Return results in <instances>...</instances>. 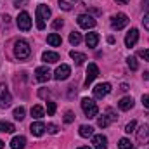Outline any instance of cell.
<instances>
[{"instance_id":"6da1fadb","label":"cell","mask_w":149,"mask_h":149,"mask_svg":"<svg viewBox=\"0 0 149 149\" xmlns=\"http://www.w3.org/2000/svg\"><path fill=\"white\" fill-rule=\"evenodd\" d=\"M30 54H31V49H30L26 40H16L14 42V56L17 59H26V57H30Z\"/></svg>"},{"instance_id":"7a4b0ae2","label":"cell","mask_w":149,"mask_h":149,"mask_svg":"<svg viewBox=\"0 0 149 149\" xmlns=\"http://www.w3.org/2000/svg\"><path fill=\"white\" fill-rule=\"evenodd\" d=\"M81 109H83V113H85L87 118H95L97 113H99L97 104H95L92 99H88V97H83V99H81Z\"/></svg>"},{"instance_id":"3957f363","label":"cell","mask_w":149,"mask_h":149,"mask_svg":"<svg viewBox=\"0 0 149 149\" xmlns=\"http://www.w3.org/2000/svg\"><path fill=\"white\" fill-rule=\"evenodd\" d=\"M50 17V9L43 3H40L37 7V28L38 30H43L45 28V19Z\"/></svg>"},{"instance_id":"277c9868","label":"cell","mask_w":149,"mask_h":149,"mask_svg":"<svg viewBox=\"0 0 149 149\" xmlns=\"http://www.w3.org/2000/svg\"><path fill=\"white\" fill-rule=\"evenodd\" d=\"M127 24H128V16L123 14V12H118L116 16L111 17V28L116 30V31H118V30H123Z\"/></svg>"},{"instance_id":"5b68a950","label":"cell","mask_w":149,"mask_h":149,"mask_svg":"<svg viewBox=\"0 0 149 149\" xmlns=\"http://www.w3.org/2000/svg\"><path fill=\"white\" fill-rule=\"evenodd\" d=\"M12 102V95L5 83H0V108H9Z\"/></svg>"},{"instance_id":"8992f818","label":"cell","mask_w":149,"mask_h":149,"mask_svg":"<svg viewBox=\"0 0 149 149\" xmlns=\"http://www.w3.org/2000/svg\"><path fill=\"white\" fill-rule=\"evenodd\" d=\"M16 23H17V28L23 30V31H28V30L31 28V17H30L28 12H19Z\"/></svg>"},{"instance_id":"52a82bcc","label":"cell","mask_w":149,"mask_h":149,"mask_svg":"<svg viewBox=\"0 0 149 149\" xmlns=\"http://www.w3.org/2000/svg\"><path fill=\"white\" fill-rule=\"evenodd\" d=\"M111 92V83H99V85H95L94 87V97L95 99H102V97H106L108 94Z\"/></svg>"},{"instance_id":"ba28073f","label":"cell","mask_w":149,"mask_h":149,"mask_svg":"<svg viewBox=\"0 0 149 149\" xmlns=\"http://www.w3.org/2000/svg\"><path fill=\"white\" fill-rule=\"evenodd\" d=\"M113 121H116V114H114V111H113L111 108H108V111H106V114L102 116V118H99L97 120V125L101 127V128H106V127H109Z\"/></svg>"},{"instance_id":"9c48e42d","label":"cell","mask_w":149,"mask_h":149,"mask_svg":"<svg viewBox=\"0 0 149 149\" xmlns=\"http://www.w3.org/2000/svg\"><path fill=\"white\" fill-rule=\"evenodd\" d=\"M76 21H78V26L80 28H85V30H90V28L95 26V19L90 14H81V16H78Z\"/></svg>"},{"instance_id":"30bf717a","label":"cell","mask_w":149,"mask_h":149,"mask_svg":"<svg viewBox=\"0 0 149 149\" xmlns=\"http://www.w3.org/2000/svg\"><path fill=\"white\" fill-rule=\"evenodd\" d=\"M99 76V68H97V64L95 63H90L88 64V68H87V76H85V87H88L95 78Z\"/></svg>"},{"instance_id":"8fae6325","label":"cell","mask_w":149,"mask_h":149,"mask_svg":"<svg viewBox=\"0 0 149 149\" xmlns=\"http://www.w3.org/2000/svg\"><path fill=\"white\" fill-rule=\"evenodd\" d=\"M137 141L142 146L149 144V123H144V125L139 127V130H137Z\"/></svg>"},{"instance_id":"7c38bea8","label":"cell","mask_w":149,"mask_h":149,"mask_svg":"<svg viewBox=\"0 0 149 149\" xmlns=\"http://www.w3.org/2000/svg\"><path fill=\"white\" fill-rule=\"evenodd\" d=\"M50 76H52V73H50V70L47 66H38L37 70H35V78H37L38 81H42V83L49 81Z\"/></svg>"},{"instance_id":"4fadbf2b","label":"cell","mask_w":149,"mask_h":149,"mask_svg":"<svg viewBox=\"0 0 149 149\" xmlns=\"http://www.w3.org/2000/svg\"><path fill=\"white\" fill-rule=\"evenodd\" d=\"M92 144H94V149H108V137L102 134L92 135Z\"/></svg>"},{"instance_id":"5bb4252c","label":"cell","mask_w":149,"mask_h":149,"mask_svg":"<svg viewBox=\"0 0 149 149\" xmlns=\"http://www.w3.org/2000/svg\"><path fill=\"white\" fill-rule=\"evenodd\" d=\"M70 74H71V68H70L68 64H61V66L56 70V73H54V78L61 81V80H66Z\"/></svg>"},{"instance_id":"9a60e30c","label":"cell","mask_w":149,"mask_h":149,"mask_svg":"<svg viewBox=\"0 0 149 149\" xmlns=\"http://www.w3.org/2000/svg\"><path fill=\"white\" fill-rule=\"evenodd\" d=\"M137 40H139V30H137V28H132V30L127 33V37H125V45L130 49V47H134V45L137 43Z\"/></svg>"},{"instance_id":"2e32d148","label":"cell","mask_w":149,"mask_h":149,"mask_svg":"<svg viewBox=\"0 0 149 149\" xmlns=\"http://www.w3.org/2000/svg\"><path fill=\"white\" fill-rule=\"evenodd\" d=\"M30 132H31L35 137L43 135V132H45V123H42V121H33L31 127H30Z\"/></svg>"},{"instance_id":"e0dca14e","label":"cell","mask_w":149,"mask_h":149,"mask_svg":"<svg viewBox=\"0 0 149 149\" xmlns=\"http://www.w3.org/2000/svg\"><path fill=\"white\" fill-rule=\"evenodd\" d=\"M42 59H43L45 63H49V64H54V63L59 61V54H57V52H50V50H47V52L42 54Z\"/></svg>"},{"instance_id":"ac0fdd59","label":"cell","mask_w":149,"mask_h":149,"mask_svg":"<svg viewBox=\"0 0 149 149\" xmlns=\"http://www.w3.org/2000/svg\"><path fill=\"white\" fill-rule=\"evenodd\" d=\"M118 108H120L121 111H130V109L134 108V99H132V97H123V99L118 102Z\"/></svg>"},{"instance_id":"d6986e66","label":"cell","mask_w":149,"mask_h":149,"mask_svg":"<svg viewBox=\"0 0 149 149\" xmlns=\"http://www.w3.org/2000/svg\"><path fill=\"white\" fill-rule=\"evenodd\" d=\"M70 56H71V59L76 63V66H81V64L87 61V56H85V54H81V52H76V50H71V52H70Z\"/></svg>"},{"instance_id":"ffe728a7","label":"cell","mask_w":149,"mask_h":149,"mask_svg":"<svg viewBox=\"0 0 149 149\" xmlns=\"http://www.w3.org/2000/svg\"><path fill=\"white\" fill-rule=\"evenodd\" d=\"M85 42H87V45L90 47V49H94V47H97V43H99V35L97 33H87V37H85Z\"/></svg>"},{"instance_id":"44dd1931","label":"cell","mask_w":149,"mask_h":149,"mask_svg":"<svg viewBox=\"0 0 149 149\" xmlns=\"http://www.w3.org/2000/svg\"><path fill=\"white\" fill-rule=\"evenodd\" d=\"M24 146H26V139H24L23 135L14 137V139L10 141V148H12V149H23Z\"/></svg>"},{"instance_id":"7402d4cb","label":"cell","mask_w":149,"mask_h":149,"mask_svg":"<svg viewBox=\"0 0 149 149\" xmlns=\"http://www.w3.org/2000/svg\"><path fill=\"white\" fill-rule=\"evenodd\" d=\"M47 43L52 45V47H59V45L63 43V38L59 37L57 33H50V35L47 37Z\"/></svg>"},{"instance_id":"603a6c76","label":"cell","mask_w":149,"mask_h":149,"mask_svg":"<svg viewBox=\"0 0 149 149\" xmlns=\"http://www.w3.org/2000/svg\"><path fill=\"white\" fill-rule=\"evenodd\" d=\"M80 135L85 137V139H87V137H92V135H94V128H92L90 125H81V127H80Z\"/></svg>"},{"instance_id":"cb8c5ba5","label":"cell","mask_w":149,"mask_h":149,"mask_svg":"<svg viewBox=\"0 0 149 149\" xmlns=\"http://www.w3.org/2000/svg\"><path fill=\"white\" fill-rule=\"evenodd\" d=\"M16 128H14V125L12 123H9V121H0V132H3V134H12Z\"/></svg>"},{"instance_id":"d4e9b609","label":"cell","mask_w":149,"mask_h":149,"mask_svg":"<svg viewBox=\"0 0 149 149\" xmlns=\"http://www.w3.org/2000/svg\"><path fill=\"white\" fill-rule=\"evenodd\" d=\"M118 148H120V149H135V146L132 144V141H130V139L123 137V139H120V142H118Z\"/></svg>"},{"instance_id":"484cf974","label":"cell","mask_w":149,"mask_h":149,"mask_svg":"<svg viewBox=\"0 0 149 149\" xmlns=\"http://www.w3.org/2000/svg\"><path fill=\"white\" fill-rule=\"evenodd\" d=\"M31 116H33V118H37V120L43 118V116H45L43 108H42V106H33V108H31Z\"/></svg>"},{"instance_id":"4316f807","label":"cell","mask_w":149,"mask_h":149,"mask_svg":"<svg viewBox=\"0 0 149 149\" xmlns=\"http://www.w3.org/2000/svg\"><path fill=\"white\" fill-rule=\"evenodd\" d=\"M24 114H26V111H24V108H23V106L16 108L14 113H12V116H14L16 120H19V121H21V120H24Z\"/></svg>"},{"instance_id":"83f0119b","label":"cell","mask_w":149,"mask_h":149,"mask_svg":"<svg viewBox=\"0 0 149 149\" xmlns=\"http://www.w3.org/2000/svg\"><path fill=\"white\" fill-rule=\"evenodd\" d=\"M80 42H81V35H80L78 31H71V33H70V43H71V45H78Z\"/></svg>"},{"instance_id":"f1b7e54d","label":"cell","mask_w":149,"mask_h":149,"mask_svg":"<svg viewBox=\"0 0 149 149\" xmlns=\"http://www.w3.org/2000/svg\"><path fill=\"white\" fill-rule=\"evenodd\" d=\"M127 64H128V68H130L132 71H135V70L139 68V63H137V59H135L134 56H130V57H127Z\"/></svg>"},{"instance_id":"f546056e","label":"cell","mask_w":149,"mask_h":149,"mask_svg":"<svg viewBox=\"0 0 149 149\" xmlns=\"http://www.w3.org/2000/svg\"><path fill=\"white\" fill-rule=\"evenodd\" d=\"M45 130H47L49 134H52V135L59 132V128H57V125H54V123H47V125H45Z\"/></svg>"},{"instance_id":"4dcf8cb0","label":"cell","mask_w":149,"mask_h":149,"mask_svg":"<svg viewBox=\"0 0 149 149\" xmlns=\"http://www.w3.org/2000/svg\"><path fill=\"white\" fill-rule=\"evenodd\" d=\"M47 113H49V116H54V113H56V102H52V101L47 102Z\"/></svg>"},{"instance_id":"1f68e13d","label":"cell","mask_w":149,"mask_h":149,"mask_svg":"<svg viewBox=\"0 0 149 149\" xmlns=\"http://www.w3.org/2000/svg\"><path fill=\"white\" fill-rule=\"evenodd\" d=\"M59 9H63V10H71V5L68 3V2H64V0H59Z\"/></svg>"},{"instance_id":"d6a6232c","label":"cell","mask_w":149,"mask_h":149,"mask_svg":"<svg viewBox=\"0 0 149 149\" xmlns=\"http://www.w3.org/2000/svg\"><path fill=\"white\" fill-rule=\"evenodd\" d=\"M135 127H137V123H135V121H130V123L125 127V132H127V134H132V132L135 130Z\"/></svg>"},{"instance_id":"836d02e7","label":"cell","mask_w":149,"mask_h":149,"mask_svg":"<svg viewBox=\"0 0 149 149\" xmlns=\"http://www.w3.org/2000/svg\"><path fill=\"white\" fill-rule=\"evenodd\" d=\"M74 120V114L71 111H66V114H64V123H71Z\"/></svg>"},{"instance_id":"e575fe53","label":"cell","mask_w":149,"mask_h":149,"mask_svg":"<svg viewBox=\"0 0 149 149\" xmlns=\"http://www.w3.org/2000/svg\"><path fill=\"white\" fill-rule=\"evenodd\" d=\"M139 57H142L144 61H149V49H144V50H139Z\"/></svg>"},{"instance_id":"d590c367","label":"cell","mask_w":149,"mask_h":149,"mask_svg":"<svg viewBox=\"0 0 149 149\" xmlns=\"http://www.w3.org/2000/svg\"><path fill=\"white\" fill-rule=\"evenodd\" d=\"M63 24H64L63 19H56V21L52 23V28H54V30H59V28H63Z\"/></svg>"},{"instance_id":"8d00e7d4","label":"cell","mask_w":149,"mask_h":149,"mask_svg":"<svg viewBox=\"0 0 149 149\" xmlns=\"http://www.w3.org/2000/svg\"><path fill=\"white\" fill-rule=\"evenodd\" d=\"M142 24H144V28L149 31V12L144 16V19H142Z\"/></svg>"},{"instance_id":"74e56055","label":"cell","mask_w":149,"mask_h":149,"mask_svg":"<svg viewBox=\"0 0 149 149\" xmlns=\"http://www.w3.org/2000/svg\"><path fill=\"white\" fill-rule=\"evenodd\" d=\"M142 104H144L146 108H149V94H144V95H142Z\"/></svg>"},{"instance_id":"f35d334b","label":"cell","mask_w":149,"mask_h":149,"mask_svg":"<svg viewBox=\"0 0 149 149\" xmlns=\"http://www.w3.org/2000/svg\"><path fill=\"white\" fill-rule=\"evenodd\" d=\"M12 2H14V5H16V7H21V5H24V3H26V0H12Z\"/></svg>"},{"instance_id":"ab89813d","label":"cell","mask_w":149,"mask_h":149,"mask_svg":"<svg viewBox=\"0 0 149 149\" xmlns=\"http://www.w3.org/2000/svg\"><path fill=\"white\" fill-rule=\"evenodd\" d=\"M142 7L144 9H149V0H142Z\"/></svg>"},{"instance_id":"60d3db41","label":"cell","mask_w":149,"mask_h":149,"mask_svg":"<svg viewBox=\"0 0 149 149\" xmlns=\"http://www.w3.org/2000/svg\"><path fill=\"white\" fill-rule=\"evenodd\" d=\"M114 2H118V3H121V5H125V3H128V0H114Z\"/></svg>"},{"instance_id":"b9f144b4","label":"cell","mask_w":149,"mask_h":149,"mask_svg":"<svg viewBox=\"0 0 149 149\" xmlns=\"http://www.w3.org/2000/svg\"><path fill=\"white\" fill-rule=\"evenodd\" d=\"M142 78H144V80H149V71H144V74H142Z\"/></svg>"},{"instance_id":"7bdbcfd3","label":"cell","mask_w":149,"mask_h":149,"mask_svg":"<svg viewBox=\"0 0 149 149\" xmlns=\"http://www.w3.org/2000/svg\"><path fill=\"white\" fill-rule=\"evenodd\" d=\"M78 149H92V148H88V146H80Z\"/></svg>"},{"instance_id":"ee69618b","label":"cell","mask_w":149,"mask_h":149,"mask_svg":"<svg viewBox=\"0 0 149 149\" xmlns=\"http://www.w3.org/2000/svg\"><path fill=\"white\" fill-rule=\"evenodd\" d=\"M3 146H5V144H3V141H0V149H3Z\"/></svg>"}]
</instances>
